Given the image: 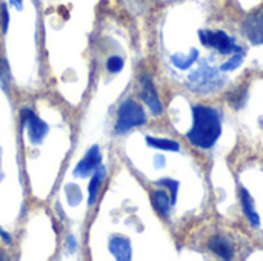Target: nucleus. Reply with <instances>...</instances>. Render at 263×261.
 Segmentation results:
<instances>
[{
    "instance_id": "1",
    "label": "nucleus",
    "mask_w": 263,
    "mask_h": 261,
    "mask_svg": "<svg viewBox=\"0 0 263 261\" xmlns=\"http://www.w3.org/2000/svg\"><path fill=\"white\" fill-rule=\"evenodd\" d=\"M193 126L186 134L188 142L199 149H211L222 134V120L216 108L196 105L191 108Z\"/></svg>"
},
{
    "instance_id": "2",
    "label": "nucleus",
    "mask_w": 263,
    "mask_h": 261,
    "mask_svg": "<svg viewBox=\"0 0 263 261\" xmlns=\"http://www.w3.org/2000/svg\"><path fill=\"white\" fill-rule=\"evenodd\" d=\"M145 123H146V114L134 98H126L125 102H122L117 111V122H116L117 135L126 134L133 128H139Z\"/></svg>"
},
{
    "instance_id": "3",
    "label": "nucleus",
    "mask_w": 263,
    "mask_h": 261,
    "mask_svg": "<svg viewBox=\"0 0 263 261\" xmlns=\"http://www.w3.org/2000/svg\"><path fill=\"white\" fill-rule=\"evenodd\" d=\"M199 38L203 46H211L217 49L219 54H223V55H228L233 52H242V48L237 46L233 37H230L223 31H200Z\"/></svg>"
},
{
    "instance_id": "4",
    "label": "nucleus",
    "mask_w": 263,
    "mask_h": 261,
    "mask_svg": "<svg viewBox=\"0 0 263 261\" xmlns=\"http://www.w3.org/2000/svg\"><path fill=\"white\" fill-rule=\"evenodd\" d=\"M20 118L22 128H26L28 131V138L31 145H40L49 132V126L42 118H39L29 108H23L20 111Z\"/></svg>"
},
{
    "instance_id": "5",
    "label": "nucleus",
    "mask_w": 263,
    "mask_h": 261,
    "mask_svg": "<svg viewBox=\"0 0 263 261\" xmlns=\"http://www.w3.org/2000/svg\"><path fill=\"white\" fill-rule=\"evenodd\" d=\"M140 97L153 112V115H160L163 112V106L160 102V97L157 94V89L154 86V82L149 74L143 72L140 75Z\"/></svg>"
},
{
    "instance_id": "6",
    "label": "nucleus",
    "mask_w": 263,
    "mask_h": 261,
    "mask_svg": "<svg viewBox=\"0 0 263 261\" xmlns=\"http://www.w3.org/2000/svg\"><path fill=\"white\" fill-rule=\"evenodd\" d=\"M242 32L253 45H263V11H256L245 17Z\"/></svg>"
},
{
    "instance_id": "7",
    "label": "nucleus",
    "mask_w": 263,
    "mask_h": 261,
    "mask_svg": "<svg viewBox=\"0 0 263 261\" xmlns=\"http://www.w3.org/2000/svg\"><path fill=\"white\" fill-rule=\"evenodd\" d=\"M102 163V152H100V148L97 145L91 146L89 151L86 152V155L77 163V166L74 168V177H79V178H86L88 175H91L97 166Z\"/></svg>"
},
{
    "instance_id": "8",
    "label": "nucleus",
    "mask_w": 263,
    "mask_h": 261,
    "mask_svg": "<svg viewBox=\"0 0 263 261\" xmlns=\"http://www.w3.org/2000/svg\"><path fill=\"white\" fill-rule=\"evenodd\" d=\"M208 249L223 260H231L234 257V245L220 234L213 235L208 240Z\"/></svg>"
},
{
    "instance_id": "9",
    "label": "nucleus",
    "mask_w": 263,
    "mask_h": 261,
    "mask_svg": "<svg viewBox=\"0 0 263 261\" xmlns=\"http://www.w3.org/2000/svg\"><path fill=\"white\" fill-rule=\"evenodd\" d=\"M109 252L114 255V258L120 261H128L131 260V254H133V249H131V242L126 238V237H122V235H112L109 238Z\"/></svg>"
},
{
    "instance_id": "10",
    "label": "nucleus",
    "mask_w": 263,
    "mask_h": 261,
    "mask_svg": "<svg viewBox=\"0 0 263 261\" xmlns=\"http://www.w3.org/2000/svg\"><path fill=\"white\" fill-rule=\"evenodd\" d=\"M105 177H106V169L105 166L99 165L97 169L94 171L92 174V178L89 182V186H88V205L92 206L99 197V192H100V188L105 182Z\"/></svg>"
},
{
    "instance_id": "11",
    "label": "nucleus",
    "mask_w": 263,
    "mask_h": 261,
    "mask_svg": "<svg viewBox=\"0 0 263 261\" xmlns=\"http://www.w3.org/2000/svg\"><path fill=\"white\" fill-rule=\"evenodd\" d=\"M240 203H242V209H243V214L247 215L248 222L254 226V228H259L260 226V218H259V214L254 211V203H253V198L250 195V192L245 189V188H240Z\"/></svg>"
},
{
    "instance_id": "12",
    "label": "nucleus",
    "mask_w": 263,
    "mask_h": 261,
    "mask_svg": "<svg viewBox=\"0 0 263 261\" xmlns=\"http://www.w3.org/2000/svg\"><path fill=\"white\" fill-rule=\"evenodd\" d=\"M153 206L157 211V214L162 218H168L170 217V209H171V197L165 192V191H154L153 197H151Z\"/></svg>"
},
{
    "instance_id": "13",
    "label": "nucleus",
    "mask_w": 263,
    "mask_h": 261,
    "mask_svg": "<svg viewBox=\"0 0 263 261\" xmlns=\"http://www.w3.org/2000/svg\"><path fill=\"white\" fill-rule=\"evenodd\" d=\"M214 80H217V74L214 71H211L206 66H202L200 69H197L193 75H190V82L197 83L200 91H205L206 85H211V88H214Z\"/></svg>"
},
{
    "instance_id": "14",
    "label": "nucleus",
    "mask_w": 263,
    "mask_h": 261,
    "mask_svg": "<svg viewBox=\"0 0 263 261\" xmlns=\"http://www.w3.org/2000/svg\"><path fill=\"white\" fill-rule=\"evenodd\" d=\"M146 143H148V146L156 148V149H162V151H171V152H179L180 151V145L176 140H170V138L146 137Z\"/></svg>"
},
{
    "instance_id": "15",
    "label": "nucleus",
    "mask_w": 263,
    "mask_h": 261,
    "mask_svg": "<svg viewBox=\"0 0 263 261\" xmlns=\"http://www.w3.org/2000/svg\"><path fill=\"white\" fill-rule=\"evenodd\" d=\"M197 57H199V51H197V49H193L190 55H182V54L173 55V57H171V62H173L174 66L179 68V69H188V68H191V66L196 63Z\"/></svg>"
},
{
    "instance_id": "16",
    "label": "nucleus",
    "mask_w": 263,
    "mask_h": 261,
    "mask_svg": "<svg viewBox=\"0 0 263 261\" xmlns=\"http://www.w3.org/2000/svg\"><path fill=\"white\" fill-rule=\"evenodd\" d=\"M123 66H125V60L120 55H111L106 60V69H108V72L117 74V72H120L123 69Z\"/></svg>"
},
{
    "instance_id": "17",
    "label": "nucleus",
    "mask_w": 263,
    "mask_h": 261,
    "mask_svg": "<svg viewBox=\"0 0 263 261\" xmlns=\"http://www.w3.org/2000/svg\"><path fill=\"white\" fill-rule=\"evenodd\" d=\"M157 185H162V186H166L171 192V205L174 206L176 202H177V191H179V182L177 180H171V178H162L159 182H156Z\"/></svg>"
},
{
    "instance_id": "18",
    "label": "nucleus",
    "mask_w": 263,
    "mask_h": 261,
    "mask_svg": "<svg viewBox=\"0 0 263 261\" xmlns=\"http://www.w3.org/2000/svg\"><path fill=\"white\" fill-rule=\"evenodd\" d=\"M8 85H9V68L6 60L0 57V88L3 91H8Z\"/></svg>"
},
{
    "instance_id": "19",
    "label": "nucleus",
    "mask_w": 263,
    "mask_h": 261,
    "mask_svg": "<svg viewBox=\"0 0 263 261\" xmlns=\"http://www.w3.org/2000/svg\"><path fill=\"white\" fill-rule=\"evenodd\" d=\"M242 62H243V55H242V52H240V54H236V55L230 57V60H228V62H225V63L220 66V71L227 72V71L237 69V68L242 65Z\"/></svg>"
},
{
    "instance_id": "20",
    "label": "nucleus",
    "mask_w": 263,
    "mask_h": 261,
    "mask_svg": "<svg viewBox=\"0 0 263 261\" xmlns=\"http://www.w3.org/2000/svg\"><path fill=\"white\" fill-rule=\"evenodd\" d=\"M0 23H2V31L5 34L9 26V11H8L6 3H2V6H0Z\"/></svg>"
},
{
    "instance_id": "21",
    "label": "nucleus",
    "mask_w": 263,
    "mask_h": 261,
    "mask_svg": "<svg viewBox=\"0 0 263 261\" xmlns=\"http://www.w3.org/2000/svg\"><path fill=\"white\" fill-rule=\"evenodd\" d=\"M0 238H2V242L6 243V245H11V243H12L11 234H8V232H6L5 229H2V228H0Z\"/></svg>"
},
{
    "instance_id": "22",
    "label": "nucleus",
    "mask_w": 263,
    "mask_h": 261,
    "mask_svg": "<svg viewBox=\"0 0 263 261\" xmlns=\"http://www.w3.org/2000/svg\"><path fill=\"white\" fill-rule=\"evenodd\" d=\"M22 2H23V0H11V3L15 5L17 9H22Z\"/></svg>"
},
{
    "instance_id": "23",
    "label": "nucleus",
    "mask_w": 263,
    "mask_h": 261,
    "mask_svg": "<svg viewBox=\"0 0 263 261\" xmlns=\"http://www.w3.org/2000/svg\"><path fill=\"white\" fill-rule=\"evenodd\" d=\"M0 258H2V255H0Z\"/></svg>"
}]
</instances>
